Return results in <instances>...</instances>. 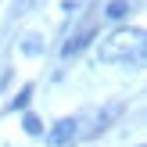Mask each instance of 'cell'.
Segmentation results:
<instances>
[{"mask_svg":"<svg viewBox=\"0 0 147 147\" xmlns=\"http://www.w3.org/2000/svg\"><path fill=\"white\" fill-rule=\"evenodd\" d=\"M90 40H93V18H86V22H83V29L68 36V43L61 47V54H65V57H76V54H79V50H83Z\"/></svg>","mask_w":147,"mask_h":147,"instance_id":"3","label":"cell"},{"mask_svg":"<svg viewBox=\"0 0 147 147\" xmlns=\"http://www.w3.org/2000/svg\"><path fill=\"white\" fill-rule=\"evenodd\" d=\"M29 97H32V86H22V93L11 100V108H25V104H29Z\"/></svg>","mask_w":147,"mask_h":147,"instance_id":"8","label":"cell"},{"mask_svg":"<svg viewBox=\"0 0 147 147\" xmlns=\"http://www.w3.org/2000/svg\"><path fill=\"white\" fill-rule=\"evenodd\" d=\"M119 115H122V100H108V104H104V111H97V119H93V126L86 129L83 136H97L100 129H108V126H111L115 119H119Z\"/></svg>","mask_w":147,"mask_h":147,"instance_id":"4","label":"cell"},{"mask_svg":"<svg viewBox=\"0 0 147 147\" xmlns=\"http://www.w3.org/2000/svg\"><path fill=\"white\" fill-rule=\"evenodd\" d=\"M144 50V29H115L111 36L100 40V61H129L133 54Z\"/></svg>","mask_w":147,"mask_h":147,"instance_id":"1","label":"cell"},{"mask_svg":"<svg viewBox=\"0 0 147 147\" xmlns=\"http://www.w3.org/2000/svg\"><path fill=\"white\" fill-rule=\"evenodd\" d=\"M47 140H50V147H72V144L79 140V119L54 122V126L47 129Z\"/></svg>","mask_w":147,"mask_h":147,"instance_id":"2","label":"cell"},{"mask_svg":"<svg viewBox=\"0 0 147 147\" xmlns=\"http://www.w3.org/2000/svg\"><path fill=\"white\" fill-rule=\"evenodd\" d=\"M22 129H25L29 136H40L43 133V122L36 119V115H25V119H22Z\"/></svg>","mask_w":147,"mask_h":147,"instance_id":"6","label":"cell"},{"mask_svg":"<svg viewBox=\"0 0 147 147\" xmlns=\"http://www.w3.org/2000/svg\"><path fill=\"white\" fill-rule=\"evenodd\" d=\"M126 11H129V4H126V0H111L104 14H108V18H122V14H126Z\"/></svg>","mask_w":147,"mask_h":147,"instance_id":"7","label":"cell"},{"mask_svg":"<svg viewBox=\"0 0 147 147\" xmlns=\"http://www.w3.org/2000/svg\"><path fill=\"white\" fill-rule=\"evenodd\" d=\"M22 50H25V54H40V50H43L40 36H36V32H25V36H22Z\"/></svg>","mask_w":147,"mask_h":147,"instance_id":"5","label":"cell"},{"mask_svg":"<svg viewBox=\"0 0 147 147\" xmlns=\"http://www.w3.org/2000/svg\"><path fill=\"white\" fill-rule=\"evenodd\" d=\"M76 7H79V0H65V4H61V11H65V14H72Z\"/></svg>","mask_w":147,"mask_h":147,"instance_id":"9","label":"cell"}]
</instances>
